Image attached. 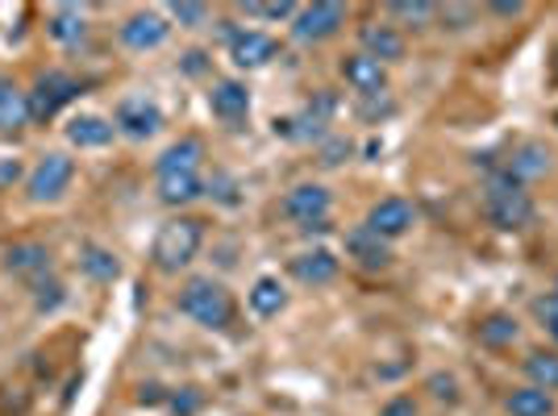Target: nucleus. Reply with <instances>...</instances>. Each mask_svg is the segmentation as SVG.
<instances>
[{
  "label": "nucleus",
  "mask_w": 558,
  "mask_h": 416,
  "mask_svg": "<svg viewBox=\"0 0 558 416\" xmlns=\"http://www.w3.org/2000/svg\"><path fill=\"white\" fill-rule=\"evenodd\" d=\"M550 162H555V155L542 142H525L521 150H512V162L505 171H509L517 184H530V180H542L550 171Z\"/></svg>",
  "instance_id": "obj_22"
},
{
  "label": "nucleus",
  "mask_w": 558,
  "mask_h": 416,
  "mask_svg": "<svg viewBox=\"0 0 558 416\" xmlns=\"http://www.w3.org/2000/svg\"><path fill=\"white\" fill-rule=\"evenodd\" d=\"M534 308H537V317L546 321V333H550V338L558 342V292H555V296H542Z\"/></svg>",
  "instance_id": "obj_34"
},
{
  "label": "nucleus",
  "mask_w": 558,
  "mask_h": 416,
  "mask_svg": "<svg viewBox=\"0 0 558 416\" xmlns=\"http://www.w3.org/2000/svg\"><path fill=\"white\" fill-rule=\"evenodd\" d=\"M421 408H417V400L413 395H392L384 408H379V416H417Z\"/></svg>",
  "instance_id": "obj_35"
},
{
  "label": "nucleus",
  "mask_w": 558,
  "mask_h": 416,
  "mask_svg": "<svg viewBox=\"0 0 558 416\" xmlns=\"http://www.w3.org/2000/svg\"><path fill=\"white\" fill-rule=\"evenodd\" d=\"M555 125H558V113H555Z\"/></svg>",
  "instance_id": "obj_43"
},
{
  "label": "nucleus",
  "mask_w": 558,
  "mask_h": 416,
  "mask_svg": "<svg viewBox=\"0 0 558 416\" xmlns=\"http://www.w3.org/2000/svg\"><path fill=\"white\" fill-rule=\"evenodd\" d=\"M47 34L59 42V47H75L88 38V17L80 4H54L47 13Z\"/></svg>",
  "instance_id": "obj_19"
},
{
  "label": "nucleus",
  "mask_w": 558,
  "mask_h": 416,
  "mask_svg": "<svg viewBox=\"0 0 558 416\" xmlns=\"http://www.w3.org/2000/svg\"><path fill=\"white\" fill-rule=\"evenodd\" d=\"M505 413L509 416H555V395L542 392V388H512L505 400Z\"/></svg>",
  "instance_id": "obj_24"
},
{
  "label": "nucleus",
  "mask_w": 558,
  "mask_h": 416,
  "mask_svg": "<svg viewBox=\"0 0 558 416\" xmlns=\"http://www.w3.org/2000/svg\"><path fill=\"white\" fill-rule=\"evenodd\" d=\"M184 59H187L184 68H187V71H192V75H196V71H205V54H201V50H187Z\"/></svg>",
  "instance_id": "obj_41"
},
{
  "label": "nucleus",
  "mask_w": 558,
  "mask_h": 416,
  "mask_svg": "<svg viewBox=\"0 0 558 416\" xmlns=\"http://www.w3.org/2000/svg\"><path fill=\"white\" fill-rule=\"evenodd\" d=\"M413 221H417V208L409 205L404 196H384V200H375L372 212H367V230L379 233L384 242H392V237H400V233L413 230Z\"/></svg>",
  "instance_id": "obj_8"
},
{
  "label": "nucleus",
  "mask_w": 558,
  "mask_h": 416,
  "mask_svg": "<svg viewBox=\"0 0 558 416\" xmlns=\"http://www.w3.org/2000/svg\"><path fill=\"white\" fill-rule=\"evenodd\" d=\"M517 321L512 317H505V313H492L488 321L480 325V342L484 346H509V342H517Z\"/></svg>",
  "instance_id": "obj_29"
},
{
  "label": "nucleus",
  "mask_w": 558,
  "mask_h": 416,
  "mask_svg": "<svg viewBox=\"0 0 558 416\" xmlns=\"http://www.w3.org/2000/svg\"><path fill=\"white\" fill-rule=\"evenodd\" d=\"M113 130L134 142L155 138L163 130V109L150 96H125V100H117L113 109Z\"/></svg>",
  "instance_id": "obj_6"
},
{
  "label": "nucleus",
  "mask_w": 558,
  "mask_h": 416,
  "mask_svg": "<svg viewBox=\"0 0 558 416\" xmlns=\"http://www.w3.org/2000/svg\"><path fill=\"white\" fill-rule=\"evenodd\" d=\"M550 79L558 84V47H555V59H550Z\"/></svg>",
  "instance_id": "obj_42"
},
{
  "label": "nucleus",
  "mask_w": 558,
  "mask_h": 416,
  "mask_svg": "<svg viewBox=\"0 0 558 416\" xmlns=\"http://www.w3.org/2000/svg\"><path fill=\"white\" fill-rule=\"evenodd\" d=\"M525 375H530V388L542 392H558V350H530L525 358Z\"/></svg>",
  "instance_id": "obj_26"
},
{
  "label": "nucleus",
  "mask_w": 558,
  "mask_h": 416,
  "mask_svg": "<svg viewBox=\"0 0 558 416\" xmlns=\"http://www.w3.org/2000/svg\"><path fill=\"white\" fill-rule=\"evenodd\" d=\"M342 25H347V9L342 4H329V0L304 4V9H296V17H292V38L296 42H329Z\"/></svg>",
  "instance_id": "obj_7"
},
{
  "label": "nucleus",
  "mask_w": 558,
  "mask_h": 416,
  "mask_svg": "<svg viewBox=\"0 0 558 416\" xmlns=\"http://www.w3.org/2000/svg\"><path fill=\"white\" fill-rule=\"evenodd\" d=\"M438 13H442V22H454L450 29H463V22L475 17V9H471V4H446V9H438Z\"/></svg>",
  "instance_id": "obj_37"
},
{
  "label": "nucleus",
  "mask_w": 558,
  "mask_h": 416,
  "mask_svg": "<svg viewBox=\"0 0 558 416\" xmlns=\"http://www.w3.org/2000/svg\"><path fill=\"white\" fill-rule=\"evenodd\" d=\"M488 217L496 230H525L530 221H534V200H530V192L525 184H517L509 171H496L488 180Z\"/></svg>",
  "instance_id": "obj_3"
},
{
  "label": "nucleus",
  "mask_w": 558,
  "mask_h": 416,
  "mask_svg": "<svg viewBox=\"0 0 558 416\" xmlns=\"http://www.w3.org/2000/svg\"><path fill=\"white\" fill-rule=\"evenodd\" d=\"M342 79H347L359 96H379L384 88H388V68H384V63H375L372 54L354 50V54L342 59Z\"/></svg>",
  "instance_id": "obj_16"
},
{
  "label": "nucleus",
  "mask_w": 558,
  "mask_h": 416,
  "mask_svg": "<svg viewBox=\"0 0 558 416\" xmlns=\"http://www.w3.org/2000/svg\"><path fill=\"white\" fill-rule=\"evenodd\" d=\"M167 404H171V413L175 416H196L201 413V404H205V395H201V388H180V392L167 395Z\"/></svg>",
  "instance_id": "obj_31"
},
{
  "label": "nucleus",
  "mask_w": 558,
  "mask_h": 416,
  "mask_svg": "<svg viewBox=\"0 0 558 416\" xmlns=\"http://www.w3.org/2000/svg\"><path fill=\"white\" fill-rule=\"evenodd\" d=\"M80 96V79L68 71H43L29 88V121H50L63 105Z\"/></svg>",
  "instance_id": "obj_5"
},
{
  "label": "nucleus",
  "mask_w": 558,
  "mask_h": 416,
  "mask_svg": "<svg viewBox=\"0 0 558 416\" xmlns=\"http://www.w3.org/2000/svg\"><path fill=\"white\" fill-rule=\"evenodd\" d=\"M175 308L201 329H226L233 321V296L226 292V283H217L213 276L187 279L175 296Z\"/></svg>",
  "instance_id": "obj_2"
},
{
  "label": "nucleus",
  "mask_w": 558,
  "mask_h": 416,
  "mask_svg": "<svg viewBox=\"0 0 558 416\" xmlns=\"http://www.w3.org/2000/svg\"><path fill=\"white\" fill-rule=\"evenodd\" d=\"M492 13H500V17H521L525 13V4H517V0H500V4H492Z\"/></svg>",
  "instance_id": "obj_40"
},
{
  "label": "nucleus",
  "mask_w": 558,
  "mask_h": 416,
  "mask_svg": "<svg viewBox=\"0 0 558 416\" xmlns=\"http://www.w3.org/2000/svg\"><path fill=\"white\" fill-rule=\"evenodd\" d=\"M138 404H167V392L159 383H142L138 388Z\"/></svg>",
  "instance_id": "obj_39"
},
{
  "label": "nucleus",
  "mask_w": 558,
  "mask_h": 416,
  "mask_svg": "<svg viewBox=\"0 0 558 416\" xmlns=\"http://www.w3.org/2000/svg\"><path fill=\"white\" fill-rule=\"evenodd\" d=\"M113 138H117L113 121H105V117H96V113L71 117V125H68L71 146H80V150H100V146H109Z\"/></svg>",
  "instance_id": "obj_20"
},
{
  "label": "nucleus",
  "mask_w": 558,
  "mask_h": 416,
  "mask_svg": "<svg viewBox=\"0 0 558 416\" xmlns=\"http://www.w3.org/2000/svg\"><path fill=\"white\" fill-rule=\"evenodd\" d=\"M230 59H233V68H242V71L267 68L271 59H279V42L271 34H263V29H233Z\"/></svg>",
  "instance_id": "obj_10"
},
{
  "label": "nucleus",
  "mask_w": 558,
  "mask_h": 416,
  "mask_svg": "<svg viewBox=\"0 0 558 416\" xmlns=\"http://www.w3.org/2000/svg\"><path fill=\"white\" fill-rule=\"evenodd\" d=\"M347 255L363 267V271H388L392 267V242H384L379 233H372L367 225L347 233Z\"/></svg>",
  "instance_id": "obj_15"
},
{
  "label": "nucleus",
  "mask_w": 558,
  "mask_h": 416,
  "mask_svg": "<svg viewBox=\"0 0 558 416\" xmlns=\"http://www.w3.org/2000/svg\"><path fill=\"white\" fill-rule=\"evenodd\" d=\"M342 155H350V142H329L326 150H322V162H326V167H338Z\"/></svg>",
  "instance_id": "obj_38"
},
{
  "label": "nucleus",
  "mask_w": 558,
  "mask_h": 416,
  "mask_svg": "<svg viewBox=\"0 0 558 416\" xmlns=\"http://www.w3.org/2000/svg\"><path fill=\"white\" fill-rule=\"evenodd\" d=\"M25 408H29V395H25V388H17V395H13V400H9V395H4V388H0V413L22 416Z\"/></svg>",
  "instance_id": "obj_36"
},
{
  "label": "nucleus",
  "mask_w": 558,
  "mask_h": 416,
  "mask_svg": "<svg viewBox=\"0 0 558 416\" xmlns=\"http://www.w3.org/2000/svg\"><path fill=\"white\" fill-rule=\"evenodd\" d=\"M251 17H267V22H292L296 17V4L292 0H279V4H242Z\"/></svg>",
  "instance_id": "obj_32"
},
{
  "label": "nucleus",
  "mask_w": 558,
  "mask_h": 416,
  "mask_svg": "<svg viewBox=\"0 0 558 416\" xmlns=\"http://www.w3.org/2000/svg\"><path fill=\"white\" fill-rule=\"evenodd\" d=\"M171 17L187 29H196V25L209 22V4H171Z\"/></svg>",
  "instance_id": "obj_33"
},
{
  "label": "nucleus",
  "mask_w": 558,
  "mask_h": 416,
  "mask_svg": "<svg viewBox=\"0 0 558 416\" xmlns=\"http://www.w3.org/2000/svg\"><path fill=\"white\" fill-rule=\"evenodd\" d=\"M80 271L96 283H113L121 276V262H117L113 250H105V246H84L80 250Z\"/></svg>",
  "instance_id": "obj_27"
},
{
  "label": "nucleus",
  "mask_w": 558,
  "mask_h": 416,
  "mask_svg": "<svg viewBox=\"0 0 558 416\" xmlns=\"http://www.w3.org/2000/svg\"><path fill=\"white\" fill-rule=\"evenodd\" d=\"M201 242H205V221L201 217H171L155 233V246H150V262L163 271V276H180L192 258L201 255Z\"/></svg>",
  "instance_id": "obj_1"
},
{
  "label": "nucleus",
  "mask_w": 558,
  "mask_h": 416,
  "mask_svg": "<svg viewBox=\"0 0 558 416\" xmlns=\"http://www.w3.org/2000/svg\"><path fill=\"white\" fill-rule=\"evenodd\" d=\"M359 47H363V54H372L375 63H400L404 59V34L396 29V25H384V22H367L359 25Z\"/></svg>",
  "instance_id": "obj_14"
},
{
  "label": "nucleus",
  "mask_w": 558,
  "mask_h": 416,
  "mask_svg": "<svg viewBox=\"0 0 558 416\" xmlns=\"http://www.w3.org/2000/svg\"><path fill=\"white\" fill-rule=\"evenodd\" d=\"M209 109L221 125H242L251 117V88L242 79H217L209 93Z\"/></svg>",
  "instance_id": "obj_12"
},
{
  "label": "nucleus",
  "mask_w": 558,
  "mask_h": 416,
  "mask_svg": "<svg viewBox=\"0 0 558 416\" xmlns=\"http://www.w3.org/2000/svg\"><path fill=\"white\" fill-rule=\"evenodd\" d=\"M75 180V159H68L63 150H50L38 159V167L29 171V180H25V196L34 200V205H54V200H63V192L71 187Z\"/></svg>",
  "instance_id": "obj_4"
},
{
  "label": "nucleus",
  "mask_w": 558,
  "mask_h": 416,
  "mask_svg": "<svg viewBox=\"0 0 558 416\" xmlns=\"http://www.w3.org/2000/svg\"><path fill=\"white\" fill-rule=\"evenodd\" d=\"M4 271L25 279V283H38L50 276V250L43 242H17L4 250Z\"/></svg>",
  "instance_id": "obj_17"
},
{
  "label": "nucleus",
  "mask_w": 558,
  "mask_h": 416,
  "mask_svg": "<svg viewBox=\"0 0 558 416\" xmlns=\"http://www.w3.org/2000/svg\"><path fill=\"white\" fill-rule=\"evenodd\" d=\"M205 196V180L201 175H159V200L171 208H184Z\"/></svg>",
  "instance_id": "obj_25"
},
{
  "label": "nucleus",
  "mask_w": 558,
  "mask_h": 416,
  "mask_svg": "<svg viewBox=\"0 0 558 416\" xmlns=\"http://www.w3.org/2000/svg\"><path fill=\"white\" fill-rule=\"evenodd\" d=\"M117 34H121V42H125L130 50H155L167 42L171 22H167L163 13H155V9H142V13H130Z\"/></svg>",
  "instance_id": "obj_9"
},
{
  "label": "nucleus",
  "mask_w": 558,
  "mask_h": 416,
  "mask_svg": "<svg viewBox=\"0 0 558 416\" xmlns=\"http://www.w3.org/2000/svg\"><path fill=\"white\" fill-rule=\"evenodd\" d=\"M288 271H292V279L304 283V287H326V283L338 279L342 262H338V255L326 250V246H313V250H304V255L292 258V262H288Z\"/></svg>",
  "instance_id": "obj_13"
},
{
  "label": "nucleus",
  "mask_w": 558,
  "mask_h": 416,
  "mask_svg": "<svg viewBox=\"0 0 558 416\" xmlns=\"http://www.w3.org/2000/svg\"><path fill=\"white\" fill-rule=\"evenodd\" d=\"M388 17L413 25V29H425V25L438 17V4H429V0H392L388 4Z\"/></svg>",
  "instance_id": "obj_28"
},
{
  "label": "nucleus",
  "mask_w": 558,
  "mask_h": 416,
  "mask_svg": "<svg viewBox=\"0 0 558 416\" xmlns=\"http://www.w3.org/2000/svg\"><path fill=\"white\" fill-rule=\"evenodd\" d=\"M201 162H205V142L180 138L155 159V175H201Z\"/></svg>",
  "instance_id": "obj_18"
},
{
  "label": "nucleus",
  "mask_w": 558,
  "mask_h": 416,
  "mask_svg": "<svg viewBox=\"0 0 558 416\" xmlns=\"http://www.w3.org/2000/svg\"><path fill=\"white\" fill-rule=\"evenodd\" d=\"M29 287H34V308H38V313H54V308H63V301H68L63 283L54 276L38 279V283H29Z\"/></svg>",
  "instance_id": "obj_30"
},
{
  "label": "nucleus",
  "mask_w": 558,
  "mask_h": 416,
  "mask_svg": "<svg viewBox=\"0 0 558 416\" xmlns=\"http://www.w3.org/2000/svg\"><path fill=\"white\" fill-rule=\"evenodd\" d=\"M29 121V93L17 79L0 75V134H13Z\"/></svg>",
  "instance_id": "obj_21"
},
{
  "label": "nucleus",
  "mask_w": 558,
  "mask_h": 416,
  "mask_svg": "<svg viewBox=\"0 0 558 416\" xmlns=\"http://www.w3.org/2000/svg\"><path fill=\"white\" fill-rule=\"evenodd\" d=\"M329 205H333V196H329V187L322 184H296L288 196H283V217H292V221H301V225H313V221H326L329 217Z\"/></svg>",
  "instance_id": "obj_11"
},
{
  "label": "nucleus",
  "mask_w": 558,
  "mask_h": 416,
  "mask_svg": "<svg viewBox=\"0 0 558 416\" xmlns=\"http://www.w3.org/2000/svg\"><path fill=\"white\" fill-rule=\"evenodd\" d=\"M246 301H251V313H255V317L271 321V317H279V313L288 308V292H283V283H279L276 276H263V279H255V287L246 292Z\"/></svg>",
  "instance_id": "obj_23"
}]
</instances>
